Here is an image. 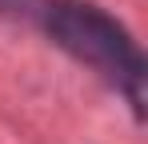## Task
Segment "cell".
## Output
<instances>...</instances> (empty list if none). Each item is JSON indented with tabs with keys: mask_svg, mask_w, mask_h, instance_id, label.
<instances>
[{
	"mask_svg": "<svg viewBox=\"0 0 148 144\" xmlns=\"http://www.w3.org/2000/svg\"><path fill=\"white\" fill-rule=\"evenodd\" d=\"M40 20L52 44H60L80 64L96 68L104 80H112L128 104L140 112V84H144V52L132 40L112 12H104L92 0H44Z\"/></svg>",
	"mask_w": 148,
	"mask_h": 144,
	"instance_id": "6da1fadb",
	"label": "cell"
}]
</instances>
